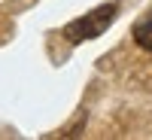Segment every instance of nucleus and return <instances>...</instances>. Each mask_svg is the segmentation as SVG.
I'll return each mask as SVG.
<instances>
[{
	"label": "nucleus",
	"mask_w": 152,
	"mask_h": 140,
	"mask_svg": "<svg viewBox=\"0 0 152 140\" xmlns=\"http://www.w3.org/2000/svg\"><path fill=\"white\" fill-rule=\"evenodd\" d=\"M116 15H119V6H116V3H100V6H94L91 12H85V15L67 21L61 34H64L67 43H73V46L88 43V40H97V37L116 21Z\"/></svg>",
	"instance_id": "1"
},
{
	"label": "nucleus",
	"mask_w": 152,
	"mask_h": 140,
	"mask_svg": "<svg viewBox=\"0 0 152 140\" xmlns=\"http://www.w3.org/2000/svg\"><path fill=\"white\" fill-rule=\"evenodd\" d=\"M134 43L146 52H152V6L134 21Z\"/></svg>",
	"instance_id": "2"
}]
</instances>
